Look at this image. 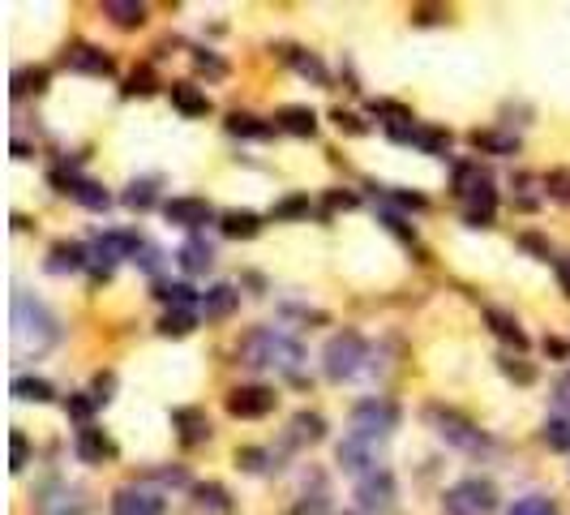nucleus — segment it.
<instances>
[{"label":"nucleus","mask_w":570,"mask_h":515,"mask_svg":"<svg viewBox=\"0 0 570 515\" xmlns=\"http://www.w3.org/2000/svg\"><path fill=\"white\" fill-rule=\"evenodd\" d=\"M237 357L245 361V365H254V370H279V374H296V370H300V361H305V353H300V344H296V339H288L283 331L257 327V331H249V336L240 339Z\"/></svg>","instance_id":"f257e3e1"},{"label":"nucleus","mask_w":570,"mask_h":515,"mask_svg":"<svg viewBox=\"0 0 570 515\" xmlns=\"http://www.w3.org/2000/svg\"><path fill=\"white\" fill-rule=\"evenodd\" d=\"M60 339L56 318L48 314V305L26 292H13V344L18 353H48Z\"/></svg>","instance_id":"f03ea898"},{"label":"nucleus","mask_w":570,"mask_h":515,"mask_svg":"<svg viewBox=\"0 0 570 515\" xmlns=\"http://www.w3.org/2000/svg\"><path fill=\"white\" fill-rule=\"evenodd\" d=\"M442 511L446 515H489V511H497V485L485 481V476H468V481H459V485L446 490Z\"/></svg>","instance_id":"7ed1b4c3"},{"label":"nucleus","mask_w":570,"mask_h":515,"mask_svg":"<svg viewBox=\"0 0 570 515\" xmlns=\"http://www.w3.org/2000/svg\"><path fill=\"white\" fill-rule=\"evenodd\" d=\"M459 194H463V219H468L472 228L493 223L497 194H493L489 177H480V172H472V168H459Z\"/></svg>","instance_id":"20e7f679"},{"label":"nucleus","mask_w":570,"mask_h":515,"mask_svg":"<svg viewBox=\"0 0 570 515\" xmlns=\"http://www.w3.org/2000/svg\"><path fill=\"white\" fill-rule=\"evenodd\" d=\"M322 361H326V378H331V382H343V378H352L356 370H360V361H365V339L356 336V331H339V336H331Z\"/></svg>","instance_id":"39448f33"},{"label":"nucleus","mask_w":570,"mask_h":515,"mask_svg":"<svg viewBox=\"0 0 570 515\" xmlns=\"http://www.w3.org/2000/svg\"><path fill=\"white\" fill-rule=\"evenodd\" d=\"M425 416H429L433 425H437V434L446 438L451 447H463V451H485V447H489V438L480 434V430H476L468 416L454 413V408H442V404H433Z\"/></svg>","instance_id":"423d86ee"},{"label":"nucleus","mask_w":570,"mask_h":515,"mask_svg":"<svg viewBox=\"0 0 570 515\" xmlns=\"http://www.w3.org/2000/svg\"><path fill=\"white\" fill-rule=\"evenodd\" d=\"M394 425H399V408H394L391 399H360L352 408V434H365V438H374V442H382Z\"/></svg>","instance_id":"0eeeda50"},{"label":"nucleus","mask_w":570,"mask_h":515,"mask_svg":"<svg viewBox=\"0 0 570 515\" xmlns=\"http://www.w3.org/2000/svg\"><path fill=\"white\" fill-rule=\"evenodd\" d=\"M339 464H343V473H352V476L377 473V442L365 434H348L339 442Z\"/></svg>","instance_id":"6e6552de"},{"label":"nucleus","mask_w":570,"mask_h":515,"mask_svg":"<svg viewBox=\"0 0 570 515\" xmlns=\"http://www.w3.org/2000/svg\"><path fill=\"white\" fill-rule=\"evenodd\" d=\"M52 180L60 185V194H69L73 202H82L86 211H108V206H112V194H108L103 185H95V180L73 177V172H56Z\"/></svg>","instance_id":"1a4fd4ad"},{"label":"nucleus","mask_w":570,"mask_h":515,"mask_svg":"<svg viewBox=\"0 0 570 515\" xmlns=\"http://www.w3.org/2000/svg\"><path fill=\"white\" fill-rule=\"evenodd\" d=\"M356 498H360V507H365V511H391V507H394V476L386 473V468L360 476Z\"/></svg>","instance_id":"9d476101"},{"label":"nucleus","mask_w":570,"mask_h":515,"mask_svg":"<svg viewBox=\"0 0 570 515\" xmlns=\"http://www.w3.org/2000/svg\"><path fill=\"white\" fill-rule=\"evenodd\" d=\"M275 408V391L271 387H237L228 396V413L240 416V421H254V416H266Z\"/></svg>","instance_id":"9b49d317"},{"label":"nucleus","mask_w":570,"mask_h":515,"mask_svg":"<svg viewBox=\"0 0 570 515\" xmlns=\"http://www.w3.org/2000/svg\"><path fill=\"white\" fill-rule=\"evenodd\" d=\"M112 515H163V498L146 485H125L112 498Z\"/></svg>","instance_id":"f8f14e48"},{"label":"nucleus","mask_w":570,"mask_h":515,"mask_svg":"<svg viewBox=\"0 0 570 515\" xmlns=\"http://www.w3.org/2000/svg\"><path fill=\"white\" fill-rule=\"evenodd\" d=\"M163 215L172 219V223H180V228H202V223L215 219V211H211L206 198H172V202H163Z\"/></svg>","instance_id":"ddd939ff"},{"label":"nucleus","mask_w":570,"mask_h":515,"mask_svg":"<svg viewBox=\"0 0 570 515\" xmlns=\"http://www.w3.org/2000/svg\"><path fill=\"white\" fill-rule=\"evenodd\" d=\"M35 511L39 515H86V498L78 490H69V485H52V490L39 494Z\"/></svg>","instance_id":"4468645a"},{"label":"nucleus","mask_w":570,"mask_h":515,"mask_svg":"<svg viewBox=\"0 0 570 515\" xmlns=\"http://www.w3.org/2000/svg\"><path fill=\"white\" fill-rule=\"evenodd\" d=\"M73 451H78L86 464H103V459L117 456V442L103 434V430H95V425H82L78 438H73Z\"/></svg>","instance_id":"2eb2a0df"},{"label":"nucleus","mask_w":570,"mask_h":515,"mask_svg":"<svg viewBox=\"0 0 570 515\" xmlns=\"http://www.w3.org/2000/svg\"><path fill=\"white\" fill-rule=\"evenodd\" d=\"M391 138L394 142H412V146L429 151V155H442V151L451 146V134H442V129H425V125H394Z\"/></svg>","instance_id":"dca6fc26"},{"label":"nucleus","mask_w":570,"mask_h":515,"mask_svg":"<svg viewBox=\"0 0 570 515\" xmlns=\"http://www.w3.org/2000/svg\"><path fill=\"white\" fill-rule=\"evenodd\" d=\"M172 108H177L180 117H206L211 112V95L197 91L194 82H177L172 86Z\"/></svg>","instance_id":"f3484780"},{"label":"nucleus","mask_w":570,"mask_h":515,"mask_svg":"<svg viewBox=\"0 0 570 515\" xmlns=\"http://www.w3.org/2000/svg\"><path fill=\"white\" fill-rule=\"evenodd\" d=\"M65 60H69V69H78V74H95V78H108V74H112V60L103 57L99 48H91V43H78Z\"/></svg>","instance_id":"a211bd4d"},{"label":"nucleus","mask_w":570,"mask_h":515,"mask_svg":"<svg viewBox=\"0 0 570 515\" xmlns=\"http://www.w3.org/2000/svg\"><path fill=\"white\" fill-rule=\"evenodd\" d=\"M237 305H240L237 288H232V284H215V288L202 297V314H206V318H228Z\"/></svg>","instance_id":"6ab92c4d"},{"label":"nucleus","mask_w":570,"mask_h":515,"mask_svg":"<svg viewBox=\"0 0 570 515\" xmlns=\"http://www.w3.org/2000/svg\"><path fill=\"white\" fill-rule=\"evenodd\" d=\"M279 129H288V134H296V138H314L317 134V117L314 108H283L275 117Z\"/></svg>","instance_id":"aec40b11"},{"label":"nucleus","mask_w":570,"mask_h":515,"mask_svg":"<svg viewBox=\"0 0 570 515\" xmlns=\"http://www.w3.org/2000/svg\"><path fill=\"white\" fill-rule=\"evenodd\" d=\"M180 266H185V271H189V275H202V271H211V262H215V249H211V245H206V240H185V245H180Z\"/></svg>","instance_id":"412c9836"},{"label":"nucleus","mask_w":570,"mask_h":515,"mask_svg":"<svg viewBox=\"0 0 570 515\" xmlns=\"http://www.w3.org/2000/svg\"><path fill=\"white\" fill-rule=\"evenodd\" d=\"M103 13L117 22V26L129 31V26H142V22H146V4H138V0H108Z\"/></svg>","instance_id":"4be33fe9"},{"label":"nucleus","mask_w":570,"mask_h":515,"mask_svg":"<svg viewBox=\"0 0 570 515\" xmlns=\"http://www.w3.org/2000/svg\"><path fill=\"white\" fill-rule=\"evenodd\" d=\"M322 434H326V421L317 413H296L292 416V442H322Z\"/></svg>","instance_id":"5701e85b"},{"label":"nucleus","mask_w":570,"mask_h":515,"mask_svg":"<svg viewBox=\"0 0 570 515\" xmlns=\"http://www.w3.org/2000/svg\"><path fill=\"white\" fill-rule=\"evenodd\" d=\"M223 232H228V237L249 240V237L262 232V219H257L254 211H228V215H223Z\"/></svg>","instance_id":"b1692460"},{"label":"nucleus","mask_w":570,"mask_h":515,"mask_svg":"<svg viewBox=\"0 0 570 515\" xmlns=\"http://www.w3.org/2000/svg\"><path fill=\"white\" fill-rule=\"evenodd\" d=\"M228 134H232V138H271L275 129H271V125H262V120H257V117H245V112H232V117H228Z\"/></svg>","instance_id":"393cba45"},{"label":"nucleus","mask_w":570,"mask_h":515,"mask_svg":"<svg viewBox=\"0 0 570 515\" xmlns=\"http://www.w3.org/2000/svg\"><path fill=\"white\" fill-rule=\"evenodd\" d=\"M86 266V249L82 245H56L52 249V262H48V271H82Z\"/></svg>","instance_id":"a878e982"},{"label":"nucleus","mask_w":570,"mask_h":515,"mask_svg":"<svg viewBox=\"0 0 570 515\" xmlns=\"http://www.w3.org/2000/svg\"><path fill=\"white\" fill-rule=\"evenodd\" d=\"M489 327H493V336H502L506 344H514V348H528V336L519 331V322H514L511 314H502V310H489Z\"/></svg>","instance_id":"bb28decb"},{"label":"nucleus","mask_w":570,"mask_h":515,"mask_svg":"<svg viewBox=\"0 0 570 515\" xmlns=\"http://www.w3.org/2000/svg\"><path fill=\"white\" fill-rule=\"evenodd\" d=\"M18 399H35V404H48L52 399V382L48 378H13V387H9Z\"/></svg>","instance_id":"cd10ccee"},{"label":"nucleus","mask_w":570,"mask_h":515,"mask_svg":"<svg viewBox=\"0 0 570 515\" xmlns=\"http://www.w3.org/2000/svg\"><path fill=\"white\" fill-rule=\"evenodd\" d=\"M472 146H476V151H493V155H514V151H519V138H506V134H489V129L480 134V129H476V134H472Z\"/></svg>","instance_id":"c85d7f7f"},{"label":"nucleus","mask_w":570,"mask_h":515,"mask_svg":"<svg viewBox=\"0 0 570 515\" xmlns=\"http://www.w3.org/2000/svg\"><path fill=\"white\" fill-rule=\"evenodd\" d=\"M177 425H185V442H202V438H211V421L202 413H194V408H185V413H177Z\"/></svg>","instance_id":"c756f323"},{"label":"nucleus","mask_w":570,"mask_h":515,"mask_svg":"<svg viewBox=\"0 0 570 515\" xmlns=\"http://www.w3.org/2000/svg\"><path fill=\"white\" fill-rule=\"evenodd\" d=\"M194 310H168V314H163V322H159V331H163V336H189V331H194Z\"/></svg>","instance_id":"7c9ffc66"},{"label":"nucleus","mask_w":570,"mask_h":515,"mask_svg":"<svg viewBox=\"0 0 570 515\" xmlns=\"http://www.w3.org/2000/svg\"><path fill=\"white\" fill-rule=\"evenodd\" d=\"M288 60H292L296 74H305V78H314V82H326V69H322V60H317V57H309V52L292 48V52H288Z\"/></svg>","instance_id":"2f4dec72"},{"label":"nucleus","mask_w":570,"mask_h":515,"mask_svg":"<svg viewBox=\"0 0 570 515\" xmlns=\"http://www.w3.org/2000/svg\"><path fill=\"white\" fill-rule=\"evenodd\" d=\"M125 206H134V211L155 206V180H134V185H129V194H125Z\"/></svg>","instance_id":"473e14b6"},{"label":"nucleus","mask_w":570,"mask_h":515,"mask_svg":"<svg viewBox=\"0 0 570 515\" xmlns=\"http://www.w3.org/2000/svg\"><path fill=\"white\" fill-rule=\"evenodd\" d=\"M545 442H549L553 451H570V421L553 416L549 425H545Z\"/></svg>","instance_id":"72a5a7b5"},{"label":"nucleus","mask_w":570,"mask_h":515,"mask_svg":"<svg viewBox=\"0 0 570 515\" xmlns=\"http://www.w3.org/2000/svg\"><path fill=\"white\" fill-rule=\"evenodd\" d=\"M511 515H557V507H553L549 498L531 494V498H519V502L511 507Z\"/></svg>","instance_id":"f704fd0d"},{"label":"nucleus","mask_w":570,"mask_h":515,"mask_svg":"<svg viewBox=\"0 0 570 515\" xmlns=\"http://www.w3.org/2000/svg\"><path fill=\"white\" fill-rule=\"evenodd\" d=\"M159 301H168V305L185 310V305L194 301V288H185V284H163V288H159Z\"/></svg>","instance_id":"c9c22d12"},{"label":"nucleus","mask_w":570,"mask_h":515,"mask_svg":"<svg viewBox=\"0 0 570 515\" xmlns=\"http://www.w3.org/2000/svg\"><path fill=\"white\" fill-rule=\"evenodd\" d=\"M197 502H202V507L211 502V511H228V494H223V485H197Z\"/></svg>","instance_id":"e433bc0d"},{"label":"nucleus","mask_w":570,"mask_h":515,"mask_svg":"<svg viewBox=\"0 0 570 515\" xmlns=\"http://www.w3.org/2000/svg\"><path fill=\"white\" fill-rule=\"evenodd\" d=\"M95 404H99L95 396H69V404H65V408H69V416H78V421H86V416L95 413Z\"/></svg>","instance_id":"4c0bfd02"},{"label":"nucleus","mask_w":570,"mask_h":515,"mask_svg":"<svg viewBox=\"0 0 570 515\" xmlns=\"http://www.w3.org/2000/svg\"><path fill=\"white\" fill-rule=\"evenodd\" d=\"M549 194L570 206V172H549Z\"/></svg>","instance_id":"58836bf2"},{"label":"nucleus","mask_w":570,"mask_h":515,"mask_svg":"<svg viewBox=\"0 0 570 515\" xmlns=\"http://www.w3.org/2000/svg\"><path fill=\"white\" fill-rule=\"evenodd\" d=\"M26 456H30L26 434H18V430H13V464H9V468H13V473H22V468H26Z\"/></svg>","instance_id":"ea45409f"},{"label":"nucleus","mask_w":570,"mask_h":515,"mask_svg":"<svg viewBox=\"0 0 570 515\" xmlns=\"http://www.w3.org/2000/svg\"><path fill=\"white\" fill-rule=\"evenodd\" d=\"M197 69H211V74H215V78H223V74H228V69H223V60H215L211 57V52H197Z\"/></svg>","instance_id":"a19ab883"},{"label":"nucleus","mask_w":570,"mask_h":515,"mask_svg":"<svg viewBox=\"0 0 570 515\" xmlns=\"http://www.w3.org/2000/svg\"><path fill=\"white\" fill-rule=\"evenodd\" d=\"M155 86H151V74H134V82H129V95H151Z\"/></svg>","instance_id":"79ce46f5"},{"label":"nucleus","mask_w":570,"mask_h":515,"mask_svg":"<svg viewBox=\"0 0 570 515\" xmlns=\"http://www.w3.org/2000/svg\"><path fill=\"white\" fill-rule=\"evenodd\" d=\"M300 211H309V198H288L283 206H279L275 215H300Z\"/></svg>","instance_id":"37998d69"},{"label":"nucleus","mask_w":570,"mask_h":515,"mask_svg":"<svg viewBox=\"0 0 570 515\" xmlns=\"http://www.w3.org/2000/svg\"><path fill=\"white\" fill-rule=\"evenodd\" d=\"M502 370H506L511 378H519V382H531V378H536L528 365H514V361H502Z\"/></svg>","instance_id":"c03bdc74"},{"label":"nucleus","mask_w":570,"mask_h":515,"mask_svg":"<svg viewBox=\"0 0 570 515\" xmlns=\"http://www.w3.org/2000/svg\"><path fill=\"white\" fill-rule=\"evenodd\" d=\"M394 202H399V206H412V211H425V198H420V194H391Z\"/></svg>","instance_id":"a18cd8bd"},{"label":"nucleus","mask_w":570,"mask_h":515,"mask_svg":"<svg viewBox=\"0 0 570 515\" xmlns=\"http://www.w3.org/2000/svg\"><path fill=\"white\" fill-rule=\"evenodd\" d=\"M334 120H339V129H352V134H365V125L356 117H348V112H334Z\"/></svg>","instance_id":"49530a36"},{"label":"nucleus","mask_w":570,"mask_h":515,"mask_svg":"<svg viewBox=\"0 0 570 515\" xmlns=\"http://www.w3.org/2000/svg\"><path fill=\"white\" fill-rule=\"evenodd\" d=\"M326 202H331V206H343V211H352V206H356V194H331Z\"/></svg>","instance_id":"de8ad7c7"},{"label":"nucleus","mask_w":570,"mask_h":515,"mask_svg":"<svg viewBox=\"0 0 570 515\" xmlns=\"http://www.w3.org/2000/svg\"><path fill=\"white\" fill-rule=\"evenodd\" d=\"M557 275H562V284L570 288V258H557Z\"/></svg>","instance_id":"09e8293b"}]
</instances>
